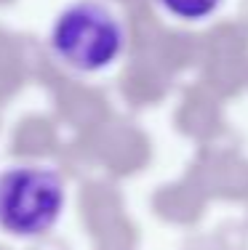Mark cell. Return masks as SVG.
I'll list each match as a JSON object with an SVG mask.
<instances>
[{
  "mask_svg": "<svg viewBox=\"0 0 248 250\" xmlns=\"http://www.w3.org/2000/svg\"><path fill=\"white\" fill-rule=\"evenodd\" d=\"M48 48L72 72L99 75L123 56L126 27L110 5L75 0L56 14L48 29Z\"/></svg>",
  "mask_w": 248,
  "mask_h": 250,
  "instance_id": "cell-1",
  "label": "cell"
},
{
  "mask_svg": "<svg viewBox=\"0 0 248 250\" xmlns=\"http://www.w3.org/2000/svg\"><path fill=\"white\" fill-rule=\"evenodd\" d=\"M64 208L67 184L59 170L40 163H19L0 173V231L8 237H45L62 221Z\"/></svg>",
  "mask_w": 248,
  "mask_h": 250,
  "instance_id": "cell-2",
  "label": "cell"
},
{
  "mask_svg": "<svg viewBox=\"0 0 248 250\" xmlns=\"http://www.w3.org/2000/svg\"><path fill=\"white\" fill-rule=\"evenodd\" d=\"M224 0H158L168 16L179 21H205L222 8Z\"/></svg>",
  "mask_w": 248,
  "mask_h": 250,
  "instance_id": "cell-3",
  "label": "cell"
}]
</instances>
